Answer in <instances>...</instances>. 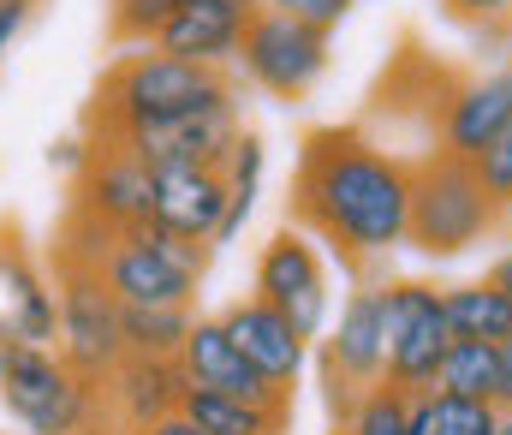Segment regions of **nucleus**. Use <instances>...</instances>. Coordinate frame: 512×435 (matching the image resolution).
Wrapping results in <instances>:
<instances>
[{"label":"nucleus","instance_id":"14","mask_svg":"<svg viewBox=\"0 0 512 435\" xmlns=\"http://www.w3.org/2000/svg\"><path fill=\"white\" fill-rule=\"evenodd\" d=\"M251 18H256L251 0H173L149 48H161L173 60H191V66L233 72V54H239Z\"/></svg>","mask_w":512,"mask_h":435},{"label":"nucleus","instance_id":"29","mask_svg":"<svg viewBox=\"0 0 512 435\" xmlns=\"http://www.w3.org/2000/svg\"><path fill=\"white\" fill-rule=\"evenodd\" d=\"M256 12H286V18H298V24H316V30H340L346 18H352V6L358 0H251Z\"/></svg>","mask_w":512,"mask_h":435},{"label":"nucleus","instance_id":"18","mask_svg":"<svg viewBox=\"0 0 512 435\" xmlns=\"http://www.w3.org/2000/svg\"><path fill=\"white\" fill-rule=\"evenodd\" d=\"M221 328H227V340L245 352V364H251L262 382H274V388H298V376H304V364H310V340L280 316V310H268L262 298H233L227 310H221Z\"/></svg>","mask_w":512,"mask_h":435},{"label":"nucleus","instance_id":"10","mask_svg":"<svg viewBox=\"0 0 512 435\" xmlns=\"http://www.w3.org/2000/svg\"><path fill=\"white\" fill-rule=\"evenodd\" d=\"M251 298H262L268 310H280L304 340H322L328 328V263L316 251L310 233L280 227L262 251H256V275H251Z\"/></svg>","mask_w":512,"mask_h":435},{"label":"nucleus","instance_id":"27","mask_svg":"<svg viewBox=\"0 0 512 435\" xmlns=\"http://www.w3.org/2000/svg\"><path fill=\"white\" fill-rule=\"evenodd\" d=\"M108 6H114V12H108V36H114L120 48H149L173 0H108Z\"/></svg>","mask_w":512,"mask_h":435},{"label":"nucleus","instance_id":"30","mask_svg":"<svg viewBox=\"0 0 512 435\" xmlns=\"http://www.w3.org/2000/svg\"><path fill=\"white\" fill-rule=\"evenodd\" d=\"M36 18V0H0V66L12 54V42L24 36V24Z\"/></svg>","mask_w":512,"mask_h":435},{"label":"nucleus","instance_id":"17","mask_svg":"<svg viewBox=\"0 0 512 435\" xmlns=\"http://www.w3.org/2000/svg\"><path fill=\"white\" fill-rule=\"evenodd\" d=\"M173 358H179L185 388H215V394H233V400H251V406L292 400L286 388L262 382L251 364H245V352L227 340L221 316H191V328H185V340H179V352H173Z\"/></svg>","mask_w":512,"mask_h":435},{"label":"nucleus","instance_id":"5","mask_svg":"<svg viewBox=\"0 0 512 435\" xmlns=\"http://www.w3.org/2000/svg\"><path fill=\"white\" fill-rule=\"evenodd\" d=\"M453 346L447 328V298L435 281H382V382L411 394H429L441 376V358Z\"/></svg>","mask_w":512,"mask_h":435},{"label":"nucleus","instance_id":"19","mask_svg":"<svg viewBox=\"0 0 512 435\" xmlns=\"http://www.w3.org/2000/svg\"><path fill=\"white\" fill-rule=\"evenodd\" d=\"M102 394H108V412H114V424L126 435H137L143 424H161V418L179 412V394H185L179 358H137V352H126L108 370Z\"/></svg>","mask_w":512,"mask_h":435},{"label":"nucleus","instance_id":"9","mask_svg":"<svg viewBox=\"0 0 512 435\" xmlns=\"http://www.w3.org/2000/svg\"><path fill=\"white\" fill-rule=\"evenodd\" d=\"M239 132H245V114H239V84H233V90H221V96L185 108V114L131 126V132H120V144H126L149 173H161V167H221L227 149L239 144Z\"/></svg>","mask_w":512,"mask_h":435},{"label":"nucleus","instance_id":"7","mask_svg":"<svg viewBox=\"0 0 512 435\" xmlns=\"http://www.w3.org/2000/svg\"><path fill=\"white\" fill-rule=\"evenodd\" d=\"M203 257L209 245H185V239H167L161 227H131L114 233L108 251H102V281L120 304H143V310H173V304H191L203 287Z\"/></svg>","mask_w":512,"mask_h":435},{"label":"nucleus","instance_id":"1","mask_svg":"<svg viewBox=\"0 0 512 435\" xmlns=\"http://www.w3.org/2000/svg\"><path fill=\"white\" fill-rule=\"evenodd\" d=\"M411 161L364 126H316L292 173V227L328 245L352 275L405 251Z\"/></svg>","mask_w":512,"mask_h":435},{"label":"nucleus","instance_id":"2","mask_svg":"<svg viewBox=\"0 0 512 435\" xmlns=\"http://www.w3.org/2000/svg\"><path fill=\"white\" fill-rule=\"evenodd\" d=\"M507 227V215L495 209V197L483 191L477 167L459 155L429 149L423 161H411V203H405V245L429 263H453L477 245H489Z\"/></svg>","mask_w":512,"mask_h":435},{"label":"nucleus","instance_id":"33","mask_svg":"<svg viewBox=\"0 0 512 435\" xmlns=\"http://www.w3.org/2000/svg\"><path fill=\"white\" fill-rule=\"evenodd\" d=\"M483 281H489L495 292H507V304H512V251H507V257H495V263H489V275H483Z\"/></svg>","mask_w":512,"mask_h":435},{"label":"nucleus","instance_id":"21","mask_svg":"<svg viewBox=\"0 0 512 435\" xmlns=\"http://www.w3.org/2000/svg\"><path fill=\"white\" fill-rule=\"evenodd\" d=\"M262 138L256 132H239V144L227 149V161H221V179H227V215H221V233H215V245H233L239 233H245V221L256 215V197H262Z\"/></svg>","mask_w":512,"mask_h":435},{"label":"nucleus","instance_id":"23","mask_svg":"<svg viewBox=\"0 0 512 435\" xmlns=\"http://www.w3.org/2000/svg\"><path fill=\"white\" fill-rule=\"evenodd\" d=\"M495 406L489 400H459V394H411V435H495Z\"/></svg>","mask_w":512,"mask_h":435},{"label":"nucleus","instance_id":"35","mask_svg":"<svg viewBox=\"0 0 512 435\" xmlns=\"http://www.w3.org/2000/svg\"><path fill=\"white\" fill-rule=\"evenodd\" d=\"M501 418H495V435H512V406H495Z\"/></svg>","mask_w":512,"mask_h":435},{"label":"nucleus","instance_id":"8","mask_svg":"<svg viewBox=\"0 0 512 435\" xmlns=\"http://www.w3.org/2000/svg\"><path fill=\"white\" fill-rule=\"evenodd\" d=\"M334 60V36L316 24H298L286 12H256L245 24V42L233 54V66L245 72V84H256L274 102H304L322 72Z\"/></svg>","mask_w":512,"mask_h":435},{"label":"nucleus","instance_id":"24","mask_svg":"<svg viewBox=\"0 0 512 435\" xmlns=\"http://www.w3.org/2000/svg\"><path fill=\"white\" fill-rule=\"evenodd\" d=\"M501 388V364H495V340H453L435 376V394H459V400H489L495 406Z\"/></svg>","mask_w":512,"mask_h":435},{"label":"nucleus","instance_id":"20","mask_svg":"<svg viewBox=\"0 0 512 435\" xmlns=\"http://www.w3.org/2000/svg\"><path fill=\"white\" fill-rule=\"evenodd\" d=\"M179 418L203 435H286L292 430V400L251 406V400H233V394H215V388H185Z\"/></svg>","mask_w":512,"mask_h":435},{"label":"nucleus","instance_id":"13","mask_svg":"<svg viewBox=\"0 0 512 435\" xmlns=\"http://www.w3.org/2000/svg\"><path fill=\"white\" fill-rule=\"evenodd\" d=\"M512 126V66L477 72V78H453L441 108H435V149L477 161Z\"/></svg>","mask_w":512,"mask_h":435},{"label":"nucleus","instance_id":"4","mask_svg":"<svg viewBox=\"0 0 512 435\" xmlns=\"http://www.w3.org/2000/svg\"><path fill=\"white\" fill-rule=\"evenodd\" d=\"M6 418H18L24 435H114V412L102 382H84L54 346H6L0 376Z\"/></svg>","mask_w":512,"mask_h":435},{"label":"nucleus","instance_id":"36","mask_svg":"<svg viewBox=\"0 0 512 435\" xmlns=\"http://www.w3.org/2000/svg\"><path fill=\"white\" fill-rule=\"evenodd\" d=\"M0 376H6V346H0Z\"/></svg>","mask_w":512,"mask_h":435},{"label":"nucleus","instance_id":"26","mask_svg":"<svg viewBox=\"0 0 512 435\" xmlns=\"http://www.w3.org/2000/svg\"><path fill=\"white\" fill-rule=\"evenodd\" d=\"M405 424H411V400L399 388L376 382V388H364L352 400V412L334 424V435H411Z\"/></svg>","mask_w":512,"mask_h":435},{"label":"nucleus","instance_id":"25","mask_svg":"<svg viewBox=\"0 0 512 435\" xmlns=\"http://www.w3.org/2000/svg\"><path fill=\"white\" fill-rule=\"evenodd\" d=\"M191 328V304H173V310H143V304H120V340L137 358H173L179 340Z\"/></svg>","mask_w":512,"mask_h":435},{"label":"nucleus","instance_id":"31","mask_svg":"<svg viewBox=\"0 0 512 435\" xmlns=\"http://www.w3.org/2000/svg\"><path fill=\"white\" fill-rule=\"evenodd\" d=\"M447 6V18H459V24H495V18H507L512 0H441Z\"/></svg>","mask_w":512,"mask_h":435},{"label":"nucleus","instance_id":"12","mask_svg":"<svg viewBox=\"0 0 512 435\" xmlns=\"http://www.w3.org/2000/svg\"><path fill=\"white\" fill-rule=\"evenodd\" d=\"M376 382H382V287H358L340 304V322L322 340V388H328L334 424Z\"/></svg>","mask_w":512,"mask_h":435},{"label":"nucleus","instance_id":"16","mask_svg":"<svg viewBox=\"0 0 512 435\" xmlns=\"http://www.w3.org/2000/svg\"><path fill=\"white\" fill-rule=\"evenodd\" d=\"M0 287H6L0 346H54V334H60L54 281H48V269L24 251L18 227H0Z\"/></svg>","mask_w":512,"mask_h":435},{"label":"nucleus","instance_id":"15","mask_svg":"<svg viewBox=\"0 0 512 435\" xmlns=\"http://www.w3.org/2000/svg\"><path fill=\"white\" fill-rule=\"evenodd\" d=\"M221 215H227L221 167H161L149 185V221L143 227H161L167 239H185V245H215Z\"/></svg>","mask_w":512,"mask_h":435},{"label":"nucleus","instance_id":"6","mask_svg":"<svg viewBox=\"0 0 512 435\" xmlns=\"http://www.w3.org/2000/svg\"><path fill=\"white\" fill-rule=\"evenodd\" d=\"M54 310H60L54 352L84 382H108V370L126 358V340H120V298L108 292L102 269L72 251H54Z\"/></svg>","mask_w":512,"mask_h":435},{"label":"nucleus","instance_id":"3","mask_svg":"<svg viewBox=\"0 0 512 435\" xmlns=\"http://www.w3.org/2000/svg\"><path fill=\"white\" fill-rule=\"evenodd\" d=\"M233 90V72H215V66H191V60H173L161 48H131L120 54L102 84H96V102H90V132L96 138H120L131 126H149V120H167V114H185L209 96Z\"/></svg>","mask_w":512,"mask_h":435},{"label":"nucleus","instance_id":"32","mask_svg":"<svg viewBox=\"0 0 512 435\" xmlns=\"http://www.w3.org/2000/svg\"><path fill=\"white\" fill-rule=\"evenodd\" d=\"M495 364H501V388H495V406H512V334L495 340Z\"/></svg>","mask_w":512,"mask_h":435},{"label":"nucleus","instance_id":"22","mask_svg":"<svg viewBox=\"0 0 512 435\" xmlns=\"http://www.w3.org/2000/svg\"><path fill=\"white\" fill-rule=\"evenodd\" d=\"M441 298H447V328H453V340H507L512 334L507 292H495L489 281L441 287Z\"/></svg>","mask_w":512,"mask_h":435},{"label":"nucleus","instance_id":"34","mask_svg":"<svg viewBox=\"0 0 512 435\" xmlns=\"http://www.w3.org/2000/svg\"><path fill=\"white\" fill-rule=\"evenodd\" d=\"M137 435H203V430H191V424H185V418L173 412V418H161V424H143Z\"/></svg>","mask_w":512,"mask_h":435},{"label":"nucleus","instance_id":"28","mask_svg":"<svg viewBox=\"0 0 512 435\" xmlns=\"http://www.w3.org/2000/svg\"><path fill=\"white\" fill-rule=\"evenodd\" d=\"M471 167H477L483 191L495 197V209H501V215H512V126H507V132H501V138H495L489 149H483Z\"/></svg>","mask_w":512,"mask_h":435},{"label":"nucleus","instance_id":"11","mask_svg":"<svg viewBox=\"0 0 512 435\" xmlns=\"http://www.w3.org/2000/svg\"><path fill=\"white\" fill-rule=\"evenodd\" d=\"M149 185H155V173L120 138H96L78 161L66 221H84L96 233H131L149 221Z\"/></svg>","mask_w":512,"mask_h":435}]
</instances>
